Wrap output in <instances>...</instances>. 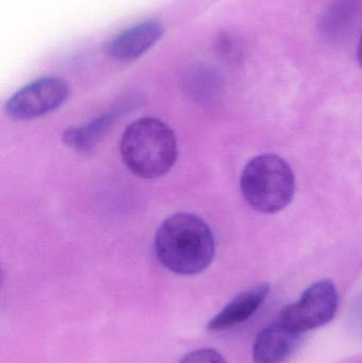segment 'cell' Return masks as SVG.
Segmentation results:
<instances>
[{
    "label": "cell",
    "mask_w": 362,
    "mask_h": 363,
    "mask_svg": "<svg viewBox=\"0 0 362 363\" xmlns=\"http://www.w3.org/2000/svg\"><path fill=\"white\" fill-rule=\"evenodd\" d=\"M154 251L167 270L179 275H196L212 264L216 242L212 228L199 216L178 213L159 226Z\"/></svg>",
    "instance_id": "1"
},
{
    "label": "cell",
    "mask_w": 362,
    "mask_h": 363,
    "mask_svg": "<svg viewBox=\"0 0 362 363\" xmlns=\"http://www.w3.org/2000/svg\"><path fill=\"white\" fill-rule=\"evenodd\" d=\"M120 152L132 174L154 180L174 167L178 159V143L165 123L146 117L133 121L123 132Z\"/></svg>",
    "instance_id": "2"
},
{
    "label": "cell",
    "mask_w": 362,
    "mask_h": 363,
    "mask_svg": "<svg viewBox=\"0 0 362 363\" xmlns=\"http://www.w3.org/2000/svg\"><path fill=\"white\" fill-rule=\"evenodd\" d=\"M240 189L244 200L255 211L276 213L286 208L295 196V174L278 155H257L244 167Z\"/></svg>",
    "instance_id": "3"
},
{
    "label": "cell",
    "mask_w": 362,
    "mask_h": 363,
    "mask_svg": "<svg viewBox=\"0 0 362 363\" xmlns=\"http://www.w3.org/2000/svg\"><path fill=\"white\" fill-rule=\"evenodd\" d=\"M338 305L339 296L335 284L322 279L310 286L297 302L284 307L278 322L304 334L329 324L337 313Z\"/></svg>",
    "instance_id": "4"
},
{
    "label": "cell",
    "mask_w": 362,
    "mask_h": 363,
    "mask_svg": "<svg viewBox=\"0 0 362 363\" xmlns=\"http://www.w3.org/2000/svg\"><path fill=\"white\" fill-rule=\"evenodd\" d=\"M68 96L67 83L55 77H45L13 94L6 102V113L14 121H34L61 108Z\"/></svg>",
    "instance_id": "5"
},
{
    "label": "cell",
    "mask_w": 362,
    "mask_h": 363,
    "mask_svg": "<svg viewBox=\"0 0 362 363\" xmlns=\"http://www.w3.org/2000/svg\"><path fill=\"white\" fill-rule=\"evenodd\" d=\"M163 34L162 23L154 19H149L117 34L108 40L106 51L108 57L116 61H134L152 48Z\"/></svg>",
    "instance_id": "6"
},
{
    "label": "cell",
    "mask_w": 362,
    "mask_h": 363,
    "mask_svg": "<svg viewBox=\"0 0 362 363\" xmlns=\"http://www.w3.org/2000/svg\"><path fill=\"white\" fill-rule=\"evenodd\" d=\"M303 334L283 325L281 322L264 328L253 345L254 363H286L301 345Z\"/></svg>",
    "instance_id": "7"
},
{
    "label": "cell",
    "mask_w": 362,
    "mask_h": 363,
    "mask_svg": "<svg viewBox=\"0 0 362 363\" xmlns=\"http://www.w3.org/2000/svg\"><path fill=\"white\" fill-rule=\"evenodd\" d=\"M269 284L253 286L227 303L208 324V330L213 333L225 332L235 328L250 319L259 311L269 294Z\"/></svg>",
    "instance_id": "8"
},
{
    "label": "cell",
    "mask_w": 362,
    "mask_h": 363,
    "mask_svg": "<svg viewBox=\"0 0 362 363\" xmlns=\"http://www.w3.org/2000/svg\"><path fill=\"white\" fill-rule=\"evenodd\" d=\"M362 15V0H335L319 23L321 36L337 43L350 35Z\"/></svg>",
    "instance_id": "9"
},
{
    "label": "cell",
    "mask_w": 362,
    "mask_h": 363,
    "mask_svg": "<svg viewBox=\"0 0 362 363\" xmlns=\"http://www.w3.org/2000/svg\"><path fill=\"white\" fill-rule=\"evenodd\" d=\"M123 108H113L80 127L66 130L63 140L70 148L79 152H86L108 133L120 115Z\"/></svg>",
    "instance_id": "10"
},
{
    "label": "cell",
    "mask_w": 362,
    "mask_h": 363,
    "mask_svg": "<svg viewBox=\"0 0 362 363\" xmlns=\"http://www.w3.org/2000/svg\"><path fill=\"white\" fill-rule=\"evenodd\" d=\"M180 363H227V360L215 350L201 349L187 354Z\"/></svg>",
    "instance_id": "11"
},
{
    "label": "cell",
    "mask_w": 362,
    "mask_h": 363,
    "mask_svg": "<svg viewBox=\"0 0 362 363\" xmlns=\"http://www.w3.org/2000/svg\"><path fill=\"white\" fill-rule=\"evenodd\" d=\"M357 57H358L359 65L362 69V35L358 43V49H357Z\"/></svg>",
    "instance_id": "12"
}]
</instances>
